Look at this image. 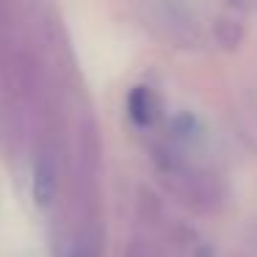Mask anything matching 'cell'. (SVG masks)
I'll return each mask as SVG.
<instances>
[{
  "instance_id": "1",
  "label": "cell",
  "mask_w": 257,
  "mask_h": 257,
  "mask_svg": "<svg viewBox=\"0 0 257 257\" xmlns=\"http://www.w3.org/2000/svg\"><path fill=\"white\" fill-rule=\"evenodd\" d=\"M155 163H158V172L163 174L169 194L180 205L191 207L196 213H216L224 205L227 185L216 172L191 166L169 147H155Z\"/></svg>"
},
{
  "instance_id": "2",
  "label": "cell",
  "mask_w": 257,
  "mask_h": 257,
  "mask_svg": "<svg viewBox=\"0 0 257 257\" xmlns=\"http://www.w3.org/2000/svg\"><path fill=\"white\" fill-rule=\"evenodd\" d=\"M58 180H61V161L58 147L53 139H42L34 155V172H31V196L39 210H50L58 196Z\"/></svg>"
},
{
  "instance_id": "3",
  "label": "cell",
  "mask_w": 257,
  "mask_h": 257,
  "mask_svg": "<svg viewBox=\"0 0 257 257\" xmlns=\"http://www.w3.org/2000/svg\"><path fill=\"white\" fill-rule=\"evenodd\" d=\"M158 9V23H161L163 34H166L169 42H174L183 50H194L199 47L202 36H199V25H196V17L177 0H155Z\"/></svg>"
},
{
  "instance_id": "4",
  "label": "cell",
  "mask_w": 257,
  "mask_h": 257,
  "mask_svg": "<svg viewBox=\"0 0 257 257\" xmlns=\"http://www.w3.org/2000/svg\"><path fill=\"white\" fill-rule=\"evenodd\" d=\"M124 108H127V116L136 127H152V124L161 119V97H158L155 89L150 86H133L127 91V100H124Z\"/></svg>"
},
{
  "instance_id": "5",
  "label": "cell",
  "mask_w": 257,
  "mask_h": 257,
  "mask_svg": "<svg viewBox=\"0 0 257 257\" xmlns=\"http://www.w3.org/2000/svg\"><path fill=\"white\" fill-rule=\"evenodd\" d=\"M213 39H216V45L221 47V50L235 53L243 45L246 31H243V25H240L238 17H232V14H218V17L213 20Z\"/></svg>"
},
{
  "instance_id": "6",
  "label": "cell",
  "mask_w": 257,
  "mask_h": 257,
  "mask_svg": "<svg viewBox=\"0 0 257 257\" xmlns=\"http://www.w3.org/2000/svg\"><path fill=\"white\" fill-rule=\"evenodd\" d=\"M172 130H174V136H177L180 141H196V139H199V133H202L199 122H196L191 113H180V116L174 119Z\"/></svg>"
},
{
  "instance_id": "7",
  "label": "cell",
  "mask_w": 257,
  "mask_h": 257,
  "mask_svg": "<svg viewBox=\"0 0 257 257\" xmlns=\"http://www.w3.org/2000/svg\"><path fill=\"white\" fill-rule=\"evenodd\" d=\"M124 257H158V251H155V246H152L150 238L136 235V238L124 246Z\"/></svg>"
},
{
  "instance_id": "8",
  "label": "cell",
  "mask_w": 257,
  "mask_h": 257,
  "mask_svg": "<svg viewBox=\"0 0 257 257\" xmlns=\"http://www.w3.org/2000/svg\"><path fill=\"white\" fill-rule=\"evenodd\" d=\"M69 257H97V243H89V240H80V243L75 246L72 251H69Z\"/></svg>"
},
{
  "instance_id": "9",
  "label": "cell",
  "mask_w": 257,
  "mask_h": 257,
  "mask_svg": "<svg viewBox=\"0 0 257 257\" xmlns=\"http://www.w3.org/2000/svg\"><path fill=\"white\" fill-rule=\"evenodd\" d=\"M0 20H3V0H0Z\"/></svg>"
},
{
  "instance_id": "10",
  "label": "cell",
  "mask_w": 257,
  "mask_h": 257,
  "mask_svg": "<svg viewBox=\"0 0 257 257\" xmlns=\"http://www.w3.org/2000/svg\"><path fill=\"white\" fill-rule=\"evenodd\" d=\"M0 89H3V86H0Z\"/></svg>"
}]
</instances>
